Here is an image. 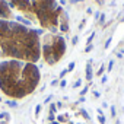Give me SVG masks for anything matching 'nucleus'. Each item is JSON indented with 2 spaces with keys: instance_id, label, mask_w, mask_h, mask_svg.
<instances>
[{
  "instance_id": "obj_1",
  "label": "nucleus",
  "mask_w": 124,
  "mask_h": 124,
  "mask_svg": "<svg viewBox=\"0 0 124 124\" xmlns=\"http://www.w3.org/2000/svg\"><path fill=\"white\" fill-rule=\"evenodd\" d=\"M86 79L88 80L92 79V67H91V63H88V66H86Z\"/></svg>"
},
{
  "instance_id": "obj_7",
  "label": "nucleus",
  "mask_w": 124,
  "mask_h": 124,
  "mask_svg": "<svg viewBox=\"0 0 124 124\" xmlns=\"http://www.w3.org/2000/svg\"><path fill=\"white\" fill-rule=\"evenodd\" d=\"M92 48H93V45H92V44H88V47L85 48V51H86V53H89V51H91Z\"/></svg>"
},
{
  "instance_id": "obj_13",
  "label": "nucleus",
  "mask_w": 124,
  "mask_h": 124,
  "mask_svg": "<svg viewBox=\"0 0 124 124\" xmlns=\"http://www.w3.org/2000/svg\"><path fill=\"white\" fill-rule=\"evenodd\" d=\"M109 44H111V38H109V39L105 42V48H108V45H109Z\"/></svg>"
},
{
  "instance_id": "obj_4",
  "label": "nucleus",
  "mask_w": 124,
  "mask_h": 124,
  "mask_svg": "<svg viewBox=\"0 0 124 124\" xmlns=\"http://www.w3.org/2000/svg\"><path fill=\"white\" fill-rule=\"evenodd\" d=\"M8 105H9V107H13V108H16V107H18L16 101H8Z\"/></svg>"
},
{
  "instance_id": "obj_5",
  "label": "nucleus",
  "mask_w": 124,
  "mask_h": 124,
  "mask_svg": "<svg viewBox=\"0 0 124 124\" xmlns=\"http://www.w3.org/2000/svg\"><path fill=\"white\" fill-rule=\"evenodd\" d=\"M88 91H89V88H88V86H85V88H83V89L80 91V96H83V95H85V93H86Z\"/></svg>"
},
{
  "instance_id": "obj_14",
  "label": "nucleus",
  "mask_w": 124,
  "mask_h": 124,
  "mask_svg": "<svg viewBox=\"0 0 124 124\" xmlns=\"http://www.w3.org/2000/svg\"><path fill=\"white\" fill-rule=\"evenodd\" d=\"M102 72H104V66H101V69L98 70V75H102Z\"/></svg>"
},
{
  "instance_id": "obj_8",
  "label": "nucleus",
  "mask_w": 124,
  "mask_h": 124,
  "mask_svg": "<svg viewBox=\"0 0 124 124\" xmlns=\"http://www.w3.org/2000/svg\"><path fill=\"white\" fill-rule=\"evenodd\" d=\"M73 69H75V63H70V64H69V67H67V72H72Z\"/></svg>"
},
{
  "instance_id": "obj_16",
  "label": "nucleus",
  "mask_w": 124,
  "mask_h": 124,
  "mask_svg": "<svg viewBox=\"0 0 124 124\" xmlns=\"http://www.w3.org/2000/svg\"><path fill=\"white\" fill-rule=\"evenodd\" d=\"M111 114H112V117H114V115H115V108H114V107H112V108H111Z\"/></svg>"
},
{
  "instance_id": "obj_12",
  "label": "nucleus",
  "mask_w": 124,
  "mask_h": 124,
  "mask_svg": "<svg viewBox=\"0 0 124 124\" xmlns=\"http://www.w3.org/2000/svg\"><path fill=\"white\" fill-rule=\"evenodd\" d=\"M35 111H37V112H35V114H37V115H38V114H39V111H41V105H38V107H37V109H35Z\"/></svg>"
},
{
  "instance_id": "obj_2",
  "label": "nucleus",
  "mask_w": 124,
  "mask_h": 124,
  "mask_svg": "<svg viewBox=\"0 0 124 124\" xmlns=\"http://www.w3.org/2000/svg\"><path fill=\"white\" fill-rule=\"evenodd\" d=\"M80 114H82V115H83V118H85V120H88V121H89V120H91V117H89V115H88V112H86V111H85V109H80Z\"/></svg>"
},
{
  "instance_id": "obj_9",
  "label": "nucleus",
  "mask_w": 124,
  "mask_h": 124,
  "mask_svg": "<svg viewBox=\"0 0 124 124\" xmlns=\"http://www.w3.org/2000/svg\"><path fill=\"white\" fill-rule=\"evenodd\" d=\"M80 82H82L80 79H79V80H76V83L73 85V88H78V86H80Z\"/></svg>"
},
{
  "instance_id": "obj_11",
  "label": "nucleus",
  "mask_w": 124,
  "mask_h": 124,
  "mask_svg": "<svg viewBox=\"0 0 124 124\" xmlns=\"http://www.w3.org/2000/svg\"><path fill=\"white\" fill-rule=\"evenodd\" d=\"M66 73H67V69H64L63 72H61V73H60V78H64V75H66Z\"/></svg>"
},
{
  "instance_id": "obj_10",
  "label": "nucleus",
  "mask_w": 124,
  "mask_h": 124,
  "mask_svg": "<svg viewBox=\"0 0 124 124\" xmlns=\"http://www.w3.org/2000/svg\"><path fill=\"white\" fill-rule=\"evenodd\" d=\"M66 82H67V80L63 79V80H61V83H60V86H61V88H64V86H66Z\"/></svg>"
},
{
  "instance_id": "obj_6",
  "label": "nucleus",
  "mask_w": 124,
  "mask_h": 124,
  "mask_svg": "<svg viewBox=\"0 0 124 124\" xmlns=\"http://www.w3.org/2000/svg\"><path fill=\"white\" fill-rule=\"evenodd\" d=\"M98 121H99L101 124H105V118H104V115H98Z\"/></svg>"
},
{
  "instance_id": "obj_3",
  "label": "nucleus",
  "mask_w": 124,
  "mask_h": 124,
  "mask_svg": "<svg viewBox=\"0 0 124 124\" xmlns=\"http://www.w3.org/2000/svg\"><path fill=\"white\" fill-rule=\"evenodd\" d=\"M57 120H58V123H64V121L67 120V117H66V115H58Z\"/></svg>"
},
{
  "instance_id": "obj_15",
  "label": "nucleus",
  "mask_w": 124,
  "mask_h": 124,
  "mask_svg": "<svg viewBox=\"0 0 124 124\" xmlns=\"http://www.w3.org/2000/svg\"><path fill=\"white\" fill-rule=\"evenodd\" d=\"M51 98H53V96H51V95H50V96H48V98H47V99H45V101H44V102H45V104H48V102H50V101H51Z\"/></svg>"
}]
</instances>
